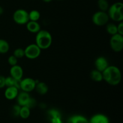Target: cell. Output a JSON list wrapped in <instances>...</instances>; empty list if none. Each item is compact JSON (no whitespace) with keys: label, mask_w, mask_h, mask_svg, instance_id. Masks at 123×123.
Wrapping results in <instances>:
<instances>
[{"label":"cell","mask_w":123,"mask_h":123,"mask_svg":"<svg viewBox=\"0 0 123 123\" xmlns=\"http://www.w3.org/2000/svg\"><path fill=\"white\" fill-rule=\"evenodd\" d=\"M102 74L103 79L110 85H118L121 81V71L115 66H109L102 72Z\"/></svg>","instance_id":"6da1fadb"},{"label":"cell","mask_w":123,"mask_h":123,"mask_svg":"<svg viewBox=\"0 0 123 123\" xmlns=\"http://www.w3.org/2000/svg\"><path fill=\"white\" fill-rule=\"evenodd\" d=\"M52 37L49 31L40 30L36 36V44L41 49H46L51 46Z\"/></svg>","instance_id":"7a4b0ae2"},{"label":"cell","mask_w":123,"mask_h":123,"mask_svg":"<svg viewBox=\"0 0 123 123\" xmlns=\"http://www.w3.org/2000/svg\"><path fill=\"white\" fill-rule=\"evenodd\" d=\"M123 4L117 2L109 6L108 11L109 18L115 22H122L123 20Z\"/></svg>","instance_id":"3957f363"},{"label":"cell","mask_w":123,"mask_h":123,"mask_svg":"<svg viewBox=\"0 0 123 123\" xmlns=\"http://www.w3.org/2000/svg\"><path fill=\"white\" fill-rule=\"evenodd\" d=\"M18 104L20 106H26L30 109L34 107L36 104V101L34 98L31 97L29 93L22 91L18 94L16 97Z\"/></svg>","instance_id":"277c9868"},{"label":"cell","mask_w":123,"mask_h":123,"mask_svg":"<svg viewBox=\"0 0 123 123\" xmlns=\"http://www.w3.org/2000/svg\"><path fill=\"white\" fill-rule=\"evenodd\" d=\"M13 20L19 25H24L29 21L28 12L24 9H18L13 14Z\"/></svg>","instance_id":"5b68a950"},{"label":"cell","mask_w":123,"mask_h":123,"mask_svg":"<svg viewBox=\"0 0 123 123\" xmlns=\"http://www.w3.org/2000/svg\"><path fill=\"white\" fill-rule=\"evenodd\" d=\"M109 16L106 12L98 11L92 15V21L97 26H103L106 25L109 21Z\"/></svg>","instance_id":"8992f818"},{"label":"cell","mask_w":123,"mask_h":123,"mask_svg":"<svg viewBox=\"0 0 123 123\" xmlns=\"http://www.w3.org/2000/svg\"><path fill=\"white\" fill-rule=\"evenodd\" d=\"M41 50L42 49L36 43L30 44L24 49L25 56L28 59L31 60L36 59L40 55Z\"/></svg>","instance_id":"52a82bcc"},{"label":"cell","mask_w":123,"mask_h":123,"mask_svg":"<svg viewBox=\"0 0 123 123\" xmlns=\"http://www.w3.org/2000/svg\"><path fill=\"white\" fill-rule=\"evenodd\" d=\"M110 46L114 51L121 52L123 49V36L116 34L112 36L110 39Z\"/></svg>","instance_id":"ba28073f"},{"label":"cell","mask_w":123,"mask_h":123,"mask_svg":"<svg viewBox=\"0 0 123 123\" xmlns=\"http://www.w3.org/2000/svg\"><path fill=\"white\" fill-rule=\"evenodd\" d=\"M36 81L32 78H25L20 81V89L22 91L26 92H30L34 90L36 86Z\"/></svg>","instance_id":"9c48e42d"},{"label":"cell","mask_w":123,"mask_h":123,"mask_svg":"<svg viewBox=\"0 0 123 123\" xmlns=\"http://www.w3.org/2000/svg\"><path fill=\"white\" fill-rule=\"evenodd\" d=\"M96 69L100 72H103L109 66L107 59L104 57H98L94 62Z\"/></svg>","instance_id":"30bf717a"},{"label":"cell","mask_w":123,"mask_h":123,"mask_svg":"<svg viewBox=\"0 0 123 123\" xmlns=\"http://www.w3.org/2000/svg\"><path fill=\"white\" fill-rule=\"evenodd\" d=\"M10 76L15 80H22L24 75L22 68L19 65H16L11 67L10 70Z\"/></svg>","instance_id":"8fae6325"},{"label":"cell","mask_w":123,"mask_h":123,"mask_svg":"<svg viewBox=\"0 0 123 123\" xmlns=\"http://www.w3.org/2000/svg\"><path fill=\"white\" fill-rule=\"evenodd\" d=\"M19 94V89L14 86L7 87L4 92L5 97L8 100H12L16 98Z\"/></svg>","instance_id":"7c38bea8"},{"label":"cell","mask_w":123,"mask_h":123,"mask_svg":"<svg viewBox=\"0 0 123 123\" xmlns=\"http://www.w3.org/2000/svg\"><path fill=\"white\" fill-rule=\"evenodd\" d=\"M89 123H109V120L105 115L96 114L92 116Z\"/></svg>","instance_id":"4fadbf2b"},{"label":"cell","mask_w":123,"mask_h":123,"mask_svg":"<svg viewBox=\"0 0 123 123\" xmlns=\"http://www.w3.org/2000/svg\"><path fill=\"white\" fill-rule=\"evenodd\" d=\"M26 25L28 31L32 33H37L40 30V25L38 22L29 20Z\"/></svg>","instance_id":"5bb4252c"},{"label":"cell","mask_w":123,"mask_h":123,"mask_svg":"<svg viewBox=\"0 0 123 123\" xmlns=\"http://www.w3.org/2000/svg\"><path fill=\"white\" fill-rule=\"evenodd\" d=\"M36 92L40 95H45L48 92V85L44 82H38L36 83V88H35Z\"/></svg>","instance_id":"9a60e30c"},{"label":"cell","mask_w":123,"mask_h":123,"mask_svg":"<svg viewBox=\"0 0 123 123\" xmlns=\"http://www.w3.org/2000/svg\"><path fill=\"white\" fill-rule=\"evenodd\" d=\"M68 123H89V121L83 116L74 115L68 119Z\"/></svg>","instance_id":"2e32d148"},{"label":"cell","mask_w":123,"mask_h":123,"mask_svg":"<svg viewBox=\"0 0 123 123\" xmlns=\"http://www.w3.org/2000/svg\"><path fill=\"white\" fill-rule=\"evenodd\" d=\"M90 77L93 81L96 82H100L103 80V74L102 72L97 69L92 70L90 73Z\"/></svg>","instance_id":"e0dca14e"},{"label":"cell","mask_w":123,"mask_h":123,"mask_svg":"<svg viewBox=\"0 0 123 123\" xmlns=\"http://www.w3.org/2000/svg\"><path fill=\"white\" fill-rule=\"evenodd\" d=\"M10 49L8 42L4 39H0V54H6Z\"/></svg>","instance_id":"ac0fdd59"},{"label":"cell","mask_w":123,"mask_h":123,"mask_svg":"<svg viewBox=\"0 0 123 123\" xmlns=\"http://www.w3.org/2000/svg\"><path fill=\"white\" fill-rule=\"evenodd\" d=\"M29 20L37 22L40 18V13L37 10H32L28 13Z\"/></svg>","instance_id":"d6986e66"},{"label":"cell","mask_w":123,"mask_h":123,"mask_svg":"<svg viewBox=\"0 0 123 123\" xmlns=\"http://www.w3.org/2000/svg\"><path fill=\"white\" fill-rule=\"evenodd\" d=\"M97 6L99 8L100 11L106 12L109 7V4L108 0H98Z\"/></svg>","instance_id":"ffe728a7"},{"label":"cell","mask_w":123,"mask_h":123,"mask_svg":"<svg viewBox=\"0 0 123 123\" xmlns=\"http://www.w3.org/2000/svg\"><path fill=\"white\" fill-rule=\"evenodd\" d=\"M30 109L26 106H22L20 107L19 116L22 119H27L30 115Z\"/></svg>","instance_id":"44dd1931"},{"label":"cell","mask_w":123,"mask_h":123,"mask_svg":"<svg viewBox=\"0 0 123 123\" xmlns=\"http://www.w3.org/2000/svg\"><path fill=\"white\" fill-rule=\"evenodd\" d=\"M106 31L109 34L112 36L118 34L117 32V26L114 24H109L107 25Z\"/></svg>","instance_id":"7402d4cb"},{"label":"cell","mask_w":123,"mask_h":123,"mask_svg":"<svg viewBox=\"0 0 123 123\" xmlns=\"http://www.w3.org/2000/svg\"><path fill=\"white\" fill-rule=\"evenodd\" d=\"M13 55L17 58L18 59H21V58L24 57L25 56V51H24V49L22 48H16L15 50L13 52Z\"/></svg>","instance_id":"603a6c76"},{"label":"cell","mask_w":123,"mask_h":123,"mask_svg":"<svg viewBox=\"0 0 123 123\" xmlns=\"http://www.w3.org/2000/svg\"><path fill=\"white\" fill-rule=\"evenodd\" d=\"M49 116L51 117V118H61V114L60 112L56 109H50L48 111Z\"/></svg>","instance_id":"cb8c5ba5"},{"label":"cell","mask_w":123,"mask_h":123,"mask_svg":"<svg viewBox=\"0 0 123 123\" xmlns=\"http://www.w3.org/2000/svg\"><path fill=\"white\" fill-rule=\"evenodd\" d=\"M18 59H17L16 57H14L13 55H10V56H9V57L8 58V64L12 66L18 65Z\"/></svg>","instance_id":"d4e9b609"},{"label":"cell","mask_w":123,"mask_h":123,"mask_svg":"<svg viewBox=\"0 0 123 123\" xmlns=\"http://www.w3.org/2000/svg\"><path fill=\"white\" fill-rule=\"evenodd\" d=\"M20 107H21V106H20L18 104H16L13 106V109H12V113H13V115L16 116H19Z\"/></svg>","instance_id":"484cf974"},{"label":"cell","mask_w":123,"mask_h":123,"mask_svg":"<svg viewBox=\"0 0 123 123\" xmlns=\"http://www.w3.org/2000/svg\"><path fill=\"white\" fill-rule=\"evenodd\" d=\"M117 26V32L119 34L123 35V22H120Z\"/></svg>","instance_id":"4316f807"},{"label":"cell","mask_w":123,"mask_h":123,"mask_svg":"<svg viewBox=\"0 0 123 123\" xmlns=\"http://www.w3.org/2000/svg\"><path fill=\"white\" fill-rule=\"evenodd\" d=\"M5 79H6V77L2 75H0V89L6 86Z\"/></svg>","instance_id":"83f0119b"},{"label":"cell","mask_w":123,"mask_h":123,"mask_svg":"<svg viewBox=\"0 0 123 123\" xmlns=\"http://www.w3.org/2000/svg\"><path fill=\"white\" fill-rule=\"evenodd\" d=\"M51 123H62L61 118H51Z\"/></svg>","instance_id":"f1b7e54d"},{"label":"cell","mask_w":123,"mask_h":123,"mask_svg":"<svg viewBox=\"0 0 123 123\" xmlns=\"http://www.w3.org/2000/svg\"><path fill=\"white\" fill-rule=\"evenodd\" d=\"M4 13V9L1 6H0V15L2 14V13Z\"/></svg>","instance_id":"f546056e"},{"label":"cell","mask_w":123,"mask_h":123,"mask_svg":"<svg viewBox=\"0 0 123 123\" xmlns=\"http://www.w3.org/2000/svg\"><path fill=\"white\" fill-rule=\"evenodd\" d=\"M42 1H43V2H46V3H48V2H51V1H52V0H42Z\"/></svg>","instance_id":"4dcf8cb0"},{"label":"cell","mask_w":123,"mask_h":123,"mask_svg":"<svg viewBox=\"0 0 123 123\" xmlns=\"http://www.w3.org/2000/svg\"><path fill=\"white\" fill-rule=\"evenodd\" d=\"M58 1H64V0H58Z\"/></svg>","instance_id":"1f68e13d"}]
</instances>
